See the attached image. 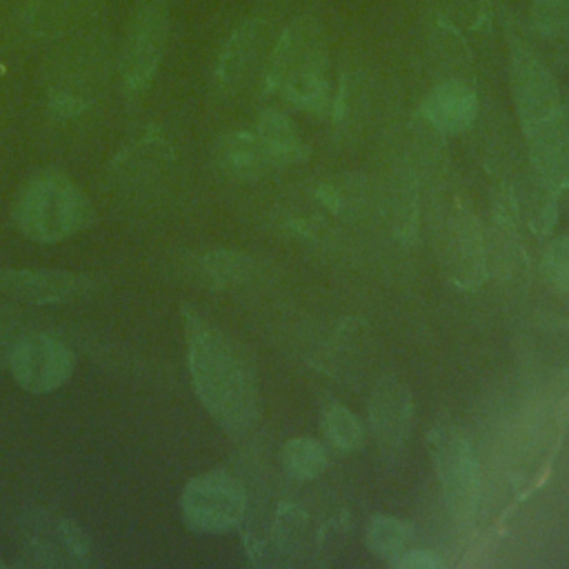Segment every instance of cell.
I'll list each match as a JSON object with an SVG mask.
<instances>
[{
    "label": "cell",
    "mask_w": 569,
    "mask_h": 569,
    "mask_svg": "<svg viewBox=\"0 0 569 569\" xmlns=\"http://www.w3.org/2000/svg\"><path fill=\"white\" fill-rule=\"evenodd\" d=\"M184 331L189 371L200 402L224 431L244 433L258 409L256 378L247 356L196 311H184Z\"/></svg>",
    "instance_id": "1"
},
{
    "label": "cell",
    "mask_w": 569,
    "mask_h": 569,
    "mask_svg": "<svg viewBox=\"0 0 569 569\" xmlns=\"http://www.w3.org/2000/svg\"><path fill=\"white\" fill-rule=\"evenodd\" d=\"M13 220L29 240L60 242L89 229L96 209L67 173L42 169L20 187Z\"/></svg>",
    "instance_id": "2"
},
{
    "label": "cell",
    "mask_w": 569,
    "mask_h": 569,
    "mask_svg": "<svg viewBox=\"0 0 569 569\" xmlns=\"http://www.w3.org/2000/svg\"><path fill=\"white\" fill-rule=\"evenodd\" d=\"M327 38L313 16H298L280 33L271 60L269 84L293 107L320 111L329 102Z\"/></svg>",
    "instance_id": "3"
},
{
    "label": "cell",
    "mask_w": 569,
    "mask_h": 569,
    "mask_svg": "<svg viewBox=\"0 0 569 569\" xmlns=\"http://www.w3.org/2000/svg\"><path fill=\"white\" fill-rule=\"evenodd\" d=\"M169 40V0H138L120 56V73L124 93L140 98L167 49Z\"/></svg>",
    "instance_id": "4"
},
{
    "label": "cell",
    "mask_w": 569,
    "mask_h": 569,
    "mask_svg": "<svg viewBox=\"0 0 569 569\" xmlns=\"http://www.w3.org/2000/svg\"><path fill=\"white\" fill-rule=\"evenodd\" d=\"M20 542L29 562L38 567L98 565V551L91 536L69 516L31 509L20 518Z\"/></svg>",
    "instance_id": "5"
},
{
    "label": "cell",
    "mask_w": 569,
    "mask_h": 569,
    "mask_svg": "<svg viewBox=\"0 0 569 569\" xmlns=\"http://www.w3.org/2000/svg\"><path fill=\"white\" fill-rule=\"evenodd\" d=\"M247 507L242 485L227 471H209L187 482L180 496L184 525L198 533H222L233 529Z\"/></svg>",
    "instance_id": "6"
},
{
    "label": "cell",
    "mask_w": 569,
    "mask_h": 569,
    "mask_svg": "<svg viewBox=\"0 0 569 569\" xmlns=\"http://www.w3.org/2000/svg\"><path fill=\"white\" fill-rule=\"evenodd\" d=\"M429 442L449 511L458 522H469L473 518L478 498V473L471 445L451 422L436 425Z\"/></svg>",
    "instance_id": "7"
},
{
    "label": "cell",
    "mask_w": 569,
    "mask_h": 569,
    "mask_svg": "<svg viewBox=\"0 0 569 569\" xmlns=\"http://www.w3.org/2000/svg\"><path fill=\"white\" fill-rule=\"evenodd\" d=\"M7 362L18 387L29 393L56 391L71 378L76 365L71 349L51 333H20Z\"/></svg>",
    "instance_id": "8"
},
{
    "label": "cell",
    "mask_w": 569,
    "mask_h": 569,
    "mask_svg": "<svg viewBox=\"0 0 569 569\" xmlns=\"http://www.w3.org/2000/svg\"><path fill=\"white\" fill-rule=\"evenodd\" d=\"M511 93L522 122L531 129L565 111L562 93L549 69L525 44H511Z\"/></svg>",
    "instance_id": "9"
},
{
    "label": "cell",
    "mask_w": 569,
    "mask_h": 569,
    "mask_svg": "<svg viewBox=\"0 0 569 569\" xmlns=\"http://www.w3.org/2000/svg\"><path fill=\"white\" fill-rule=\"evenodd\" d=\"M91 289L93 280L76 271L0 267V291L18 302L60 305L82 298Z\"/></svg>",
    "instance_id": "10"
},
{
    "label": "cell",
    "mask_w": 569,
    "mask_h": 569,
    "mask_svg": "<svg viewBox=\"0 0 569 569\" xmlns=\"http://www.w3.org/2000/svg\"><path fill=\"white\" fill-rule=\"evenodd\" d=\"M409 418L411 400L407 389L396 380H380L369 398V420L385 453L402 449L409 433Z\"/></svg>",
    "instance_id": "11"
},
{
    "label": "cell",
    "mask_w": 569,
    "mask_h": 569,
    "mask_svg": "<svg viewBox=\"0 0 569 569\" xmlns=\"http://www.w3.org/2000/svg\"><path fill=\"white\" fill-rule=\"evenodd\" d=\"M529 138L531 160L547 184H569V118L560 113L525 131Z\"/></svg>",
    "instance_id": "12"
},
{
    "label": "cell",
    "mask_w": 569,
    "mask_h": 569,
    "mask_svg": "<svg viewBox=\"0 0 569 569\" xmlns=\"http://www.w3.org/2000/svg\"><path fill=\"white\" fill-rule=\"evenodd\" d=\"M478 113L473 89L460 80L436 84L422 100L425 120L442 133H460L471 127Z\"/></svg>",
    "instance_id": "13"
},
{
    "label": "cell",
    "mask_w": 569,
    "mask_h": 569,
    "mask_svg": "<svg viewBox=\"0 0 569 569\" xmlns=\"http://www.w3.org/2000/svg\"><path fill=\"white\" fill-rule=\"evenodd\" d=\"M213 164L233 180H247L273 164L256 131H227L213 142Z\"/></svg>",
    "instance_id": "14"
},
{
    "label": "cell",
    "mask_w": 569,
    "mask_h": 569,
    "mask_svg": "<svg viewBox=\"0 0 569 569\" xmlns=\"http://www.w3.org/2000/svg\"><path fill=\"white\" fill-rule=\"evenodd\" d=\"M262 40L264 22L260 18H249L233 29L216 64V80L220 89H233L238 82H242L262 47Z\"/></svg>",
    "instance_id": "15"
},
{
    "label": "cell",
    "mask_w": 569,
    "mask_h": 569,
    "mask_svg": "<svg viewBox=\"0 0 569 569\" xmlns=\"http://www.w3.org/2000/svg\"><path fill=\"white\" fill-rule=\"evenodd\" d=\"M251 267L253 264L244 253L229 249L207 251L189 262V271L193 273V278L213 289L242 284L251 276Z\"/></svg>",
    "instance_id": "16"
},
{
    "label": "cell",
    "mask_w": 569,
    "mask_h": 569,
    "mask_svg": "<svg viewBox=\"0 0 569 569\" xmlns=\"http://www.w3.org/2000/svg\"><path fill=\"white\" fill-rule=\"evenodd\" d=\"M93 0H29L24 22L36 36H58L67 31Z\"/></svg>",
    "instance_id": "17"
},
{
    "label": "cell",
    "mask_w": 569,
    "mask_h": 569,
    "mask_svg": "<svg viewBox=\"0 0 569 569\" xmlns=\"http://www.w3.org/2000/svg\"><path fill=\"white\" fill-rule=\"evenodd\" d=\"M256 133L267 149L271 162H291L302 156V142L291 124V120L280 111H264L258 118Z\"/></svg>",
    "instance_id": "18"
},
{
    "label": "cell",
    "mask_w": 569,
    "mask_h": 569,
    "mask_svg": "<svg viewBox=\"0 0 569 569\" xmlns=\"http://www.w3.org/2000/svg\"><path fill=\"white\" fill-rule=\"evenodd\" d=\"M282 467L291 478L298 480H311L318 473H322L327 465L325 447L311 438H296L284 442L280 453Z\"/></svg>",
    "instance_id": "19"
},
{
    "label": "cell",
    "mask_w": 569,
    "mask_h": 569,
    "mask_svg": "<svg viewBox=\"0 0 569 569\" xmlns=\"http://www.w3.org/2000/svg\"><path fill=\"white\" fill-rule=\"evenodd\" d=\"M407 540H409L407 527L391 516H376L367 529L369 549L378 558H385L389 562L405 551Z\"/></svg>",
    "instance_id": "20"
},
{
    "label": "cell",
    "mask_w": 569,
    "mask_h": 569,
    "mask_svg": "<svg viewBox=\"0 0 569 569\" xmlns=\"http://www.w3.org/2000/svg\"><path fill=\"white\" fill-rule=\"evenodd\" d=\"M322 431L327 436V440L342 449V451H351L358 449V445L362 442V429L360 422L356 420V416L345 409L338 402H329L322 411Z\"/></svg>",
    "instance_id": "21"
},
{
    "label": "cell",
    "mask_w": 569,
    "mask_h": 569,
    "mask_svg": "<svg viewBox=\"0 0 569 569\" xmlns=\"http://www.w3.org/2000/svg\"><path fill=\"white\" fill-rule=\"evenodd\" d=\"M529 16L540 36L569 40V0H533Z\"/></svg>",
    "instance_id": "22"
},
{
    "label": "cell",
    "mask_w": 569,
    "mask_h": 569,
    "mask_svg": "<svg viewBox=\"0 0 569 569\" xmlns=\"http://www.w3.org/2000/svg\"><path fill=\"white\" fill-rule=\"evenodd\" d=\"M545 267L549 271V278L556 287L569 289V238L558 240L545 260Z\"/></svg>",
    "instance_id": "23"
},
{
    "label": "cell",
    "mask_w": 569,
    "mask_h": 569,
    "mask_svg": "<svg viewBox=\"0 0 569 569\" xmlns=\"http://www.w3.org/2000/svg\"><path fill=\"white\" fill-rule=\"evenodd\" d=\"M391 565L398 569H440L442 560L431 556L429 551H402L398 558L391 560Z\"/></svg>",
    "instance_id": "24"
},
{
    "label": "cell",
    "mask_w": 569,
    "mask_h": 569,
    "mask_svg": "<svg viewBox=\"0 0 569 569\" xmlns=\"http://www.w3.org/2000/svg\"><path fill=\"white\" fill-rule=\"evenodd\" d=\"M16 322H18V316L11 309L7 307L0 309V362L9 358V351L20 336V333L16 336Z\"/></svg>",
    "instance_id": "25"
}]
</instances>
